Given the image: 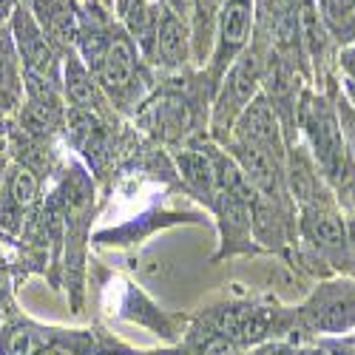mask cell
Segmentation results:
<instances>
[{
    "mask_svg": "<svg viewBox=\"0 0 355 355\" xmlns=\"http://www.w3.org/2000/svg\"><path fill=\"white\" fill-rule=\"evenodd\" d=\"M9 349H12V355H35V352H37V341H35L32 333H23V330H20V333L12 336Z\"/></svg>",
    "mask_w": 355,
    "mask_h": 355,
    "instance_id": "d6986e66",
    "label": "cell"
},
{
    "mask_svg": "<svg viewBox=\"0 0 355 355\" xmlns=\"http://www.w3.org/2000/svg\"><path fill=\"white\" fill-rule=\"evenodd\" d=\"M236 137H239V145L259 148V151L282 159L279 120H276L273 105L264 97H256L253 103H248L242 108V114L236 116Z\"/></svg>",
    "mask_w": 355,
    "mask_h": 355,
    "instance_id": "3957f363",
    "label": "cell"
},
{
    "mask_svg": "<svg viewBox=\"0 0 355 355\" xmlns=\"http://www.w3.org/2000/svg\"><path fill=\"white\" fill-rule=\"evenodd\" d=\"M37 196V176L28 168H15L6 180V199L15 211H23Z\"/></svg>",
    "mask_w": 355,
    "mask_h": 355,
    "instance_id": "9a60e30c",
    "label": "cell"
},
{
    "mask_svg": "<svg viewBox=\"0 0 355 355\" xmlns=\"http://www.w3.org/2000/svg\"><path fill=\"white\" fill-rule=\"evenodd\" d=\"M202 355H236V347L227 338H211L208 344H205Z\"/></svg>",
    "mask_w": 355,
    "mask_h": 355,
    "instance_id": "ffe728a7",
    "label": "cell"
},
{
    "mask_svg": "<svg viewBox=\"0 0 355 355\" xmlns=\"http://www.w3.org/2000/svg\"><path fill=\"white\" fill-rule=\"evenodd\" d=\"M302 123L307 128V137L313 142V151L318 165L327 171V176H333L336 182L349 180V159H347V145H344V134L336 125V116L330 114V108L315 97H304L302 105Z\"/></svg>",
    "mask_w": 355,
    "mask_h": 355,
    "instance_id": "6da1fadb",
    "label": "cell"
},
{
    "mask_svg": "<svg viewBox=\"0 0 355 355\" xmlns=\"http://www.w3.org/2000/svg\"><path fill=\"white\" fill-rule=\"evenodd\" d=\"M97 74H100L103 85L116 88V92H120V88H128L134 83V77H137V51H134L131 37H125L120 32L111 35Z\"/></svg>",
    "mask_w": 355,
    "mask_h": 355,
    "instance_id": "30bf717a",
    "label": "cell"
},
{
    "mask_svg": "<svg viewBox=\"0 0 355 355\" xmlns=\"http://www.w3.org/2000/svg\"><path fill=\"white\" fill-rule=\"evenodd\" d=\"M347 92H349V97H352V103H355V80H347Z\"/></svg>",
    "mask_w": 355,
    "mask_h": 355,
    "instance_id": "7402d4cb",
    "label": "cell"
},
{
    "mask_svg": "<svg viewBox=\"0 0 355 355\" xmlns=\"http://www.w3.org/2000/svg\"><path fill=\"white\" fill-rule=\"evenodd\" d=\"M302 35H304L307 49L313 51V57L318 60V57L324 54V46H327V35H324V28L318 23V15H315L310 0H304V9H302Z\"/></svg>",
    "mask_w": 355,
    "mask_h": 355,
    "instance_id": "ac0fdd59",
    "label": "cell"
},
{
    "mask_svg": "<svg viewBox=\"0 0 355 355\" xmlns=\"http://www.w3.org/2000/svg\"><path fill=\"white\" fill-rule=\"evenodd\" d=\"M66 94L74 103V108L92 111V114L100 111V105H103L94 77L85 71V66L77 60V57H69V63H66Z\"/></svg>",
    "mask_w": 355,
    "mask_h": 355,
    "instance_id": "4fadbf2b",
    "label": "cell"
},
{
    "mask_svg": "<svg viewBox=\"0 0 355 355\" xmlns=\"http://www.w3.org/2000/svg\"><path fill=\"white\" fill-rule=\"evenodd\" d=\"M125 3H128V0H123V6H125Z\"/></svg>",
    "mask_w": 355,
    "mask_h": 355,
    "instance_id": "484cf974",
    "label": "cell"
},
{
    "mask_svg": "<svg viewBox=\"0 0 355 355\" xmlns=\"http://www.w3.org/2000/svg\"><path fill=\"white\" fill-rule=\"evenodd\" d=\"M15 9H17V0H0V23H3Z\"/></svg>",
    "mask_w": 355,
    "mask_h": 355,
    "instance_id": "44dd1931",
    "label": "cell"
},
{
    "mask_svg": "<svg viewBox=\"0 0 355 355\" xmlns=\"http://www.w3.org/2000/svg\"><path fill=\"white\" fill-rule=\"evenodd\" d=\"M290 188H293L295 196H299V202H304V208H307V205H313L318 180H315L310 162L302 154H295L293 162H290Z\"/></svg>",
    "mask_w": 355,
    "mask_h": 355,
    "instance_id": "2e32d148",
    "label": "cell"
},
{
    "mask_svg": "<svg viewBox=\"0 0 355 355\" xmlns=\"http://www.w3.org/2000/svg\"><path fill=\"white\" fill-rule=\"evenodd\" d=\"M302 230L318 250L333 253V256H344V250H347V227L333 211L321 208V205H307L304 219H302Z\"/></svg>",
    "mask_w": 355,
    "mask_h": 355,
    "instance_id": "9c48e42d",
    "label": "cell"
},
{
    "mask_svg": "<svg viewBox=\"0 0 355 355\" xmlns=\"http://www.w3.org/2000/svg\"><path fill=\"white\" fill-rule=\"evenodd\" d=\"M151 54L162 66H180L188 54V26L168 6H157V28H154V46Z\"/></svg>",
    "mask_w": 355,
    "mask_h": 355,
    "instance_id": "ba28073f",
    "label": "cell"
},
{
    "mask_svg": "<svg viewBox=\"0 0 355 355\" xmlns=\"http://www.w3.org/2000/svg\"><path fill=\"white\" fill-rule=\"evenodd\" d=\"M32 12L49 43L74 46L80 40V17L71 0H32Z\"/></svg>",
    "mask_w": 355,
    "mask_h": 355,
    "instance_id": "52a82bcc",
    "label": "cell"
},
{
    "mask_svg": "<svg viewBox=\"0 0 355 355\" xmlns=\"http://www.w3.org/2000/svg\"><path fill=\"white\" fill-rule=\"evenodd\" d=\"M349 230H352V245H355V219H352V227Z\"/></svg>",
    "mask_w": 355,
    "mask_h": 355,
    "instance_id": "603a6c76",
    "label": "cell"
},
{
    "mask_svg": "<svg viewBox=\"0 0 355 355\" xmlns=\"http://www.w3.org/2000/svg\"><path fill=\"white\" fill-rule=\"evenodd\" d=\"M321 15L336 35H349L355 28V0H321Z\"/></svg>",
    "mask_w": 355,
    "mask_h": 355,
    "instance_id": "e0dca14e",
    "label": "cell"
},
{
    "mask_svg": "<svg viewBox=\"0 0 355 355\" xmlns=\"http://www.w3.org/2000/svg\"><path fill=\"white\" fill-rule=\"evenodd\" d=\"M23 97L20 54L15 49L12 28L0 23V111H15Z\"/></svg>",
    "mask_w": 355,
    "mask_h": 355,
    "instance_id": "8fae6325",
    "label": "cell"
},
{
    "mask_svg": "<svg viewBox=\"0 0 355 355\" xmlns=\"http://www.w3.org/2000/svg\"><path fill=\"white\" fill-rule=\"evenodd\" d=\"M12 37L20 54V63L26 66V74L51 80L54 77V49L49 37L43 35V28L37 26L35 15L23 6L12 12Z\"/></svg>",
    "mask_w": 355,
    "mask_h": 355,
    "instance_id": "7a4b0ae2",
    "label": "cell"
},
{
    "mask_svg": "<svg viewBox=\"0 0 355 355\" xmlns=\"http://www.w3.org/2000/svg\"><path fill=\"white\" fill-rule=\"evenodd\" d=\"M236 157H239L242 162V173L245 180L259 188L264 196H268L270 202L279 199V159L259 151V148H250V145H239L236 148Z\"/></svg>",
    "mask_w": 355,
    "mask_h": 355,
    "instance_id": "7c38bea8",
    "label": "cell"
},
{
    "mask_svg": "<svg viewBox=\"0 0 355 355\" xmlns=\"http://www.w3.org/2000/svg\"><path fill=\"white\" fill-rule=\"evenodd\" d=\"M103 355H125V352H103Z\"/></svg>",
    "mask_w": 355,
    "mask_h": 355,
    "instance_id": "cb8c5ba5",
    "label": "cell"
},
{
    "mask_svg": "<svg viewBox=\"0 0 355 355\" xmlns=\"http://www.w3.org/2000/svg\"><path fill=\"white\" fill-rule=\"evenodd\" d=\"M250 0H225L219 9V43H216V69H227L236 51L248 40L250 32Z\"/></svg>",
    "mask_w": 355,
    "mask_h": 355,
    "instance_id": "8992f818",
    "label": "cell"
},
{
    "mask_svg": "<svg viewBox=\"0 0 355 355\" xmlns=\"http://www.w3.org/2000/svg\"><path fill=\"white\" fill-rule=\"evenodd\" d=\"M259 83V60L253 54H242L239 60L233 63V69L227 71L222 97L216 103V128L230 125L236 116L242 114V108L250 103L253 92Z\"/></svg>",
    "mask_w": 355,
    "mask_h": 355,
    "instance_id": "277c9868",
    "label": "cell"
},
{
    "mask_svg": "<svg viewBox=\"0 0 355 355\" xmlns=\"http://www.w3.org/2000/svg\"><path fill=\"white\" fill-rule=\"evenodd\" d=\"M333 355H344V352H333Z\"/></svg>",
    "mask_w": 355,
    "mask_h": 355,
    "instance_id": "d4e9b609",
    "label": "cell"
},
{
    "mask_svg": "<svg viewBox=\"0 0 355 355\" xmlns=\"http://www.w3.org/2000/svg\"><path fill=\"white\" fill-rule=\"evenodd\" d=\"M307 318L321 333H344L355 324V284H333L315 295Z\"/></svg>",
    "mask_w": 355,
    "mask_h": 355,
    "instance_id": "5b68a950",
    "label": "cell"
},
{
    "mask_svg": "<svg viewBox=\"0 0 355 355\" xmlns=\"http://www.w3.org/2000/svg\"><path fill=\"white\" fill-rule=\"evenodd\" d=\"M180 168H182V176L199 193H208V196L216 193V165L205 154H193V151L182 154Z\"/></svg>",
    "mask_w": 355,
    "mask_h": 355,
    "instance_id": "5bb4252c",
    "label": "cell"
}]
</instances>
